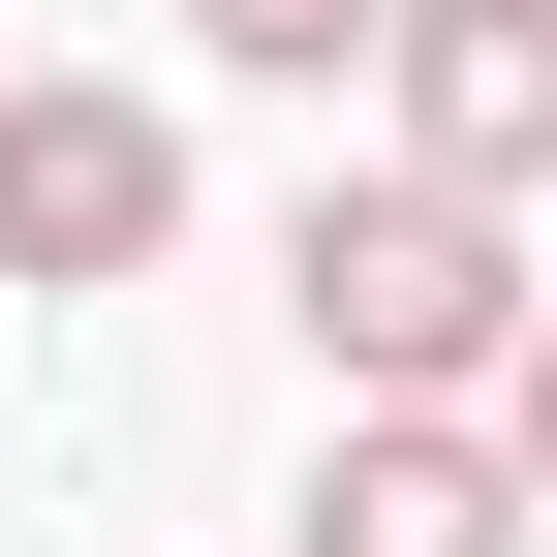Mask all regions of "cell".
Masks as SVG:
<instances>
[{
	"label": "cell",
	"mask_w": 557,
	"mask_h": 557,
	"mask_svg": "<svg viewBox=\"0 0 557 557\" xmlns=\"http://www.w3.org/2000/svg\"><path fill=\"white\" fill-rule=\"evenodd\" d=\"M278 310H310V372H341V403H465V434H496V372L557 341V278H527V218H465V186L341 156L310 218H278Z\"/></svg>",
	"instance_id": "cell-1"
},
{
	"label": "cell",
	"mask_w": 557,
	"mask_h": 557,
	"mask_svg": "<svg viewBox=\"0 0 557 557\" xmlns=\"http://www.w3.org/2000/svg\"><path fill=\"white\" fill-rule=\"evenodd\" d=\"M156 248H186V124L94 94V62H32V94H0V278H32V310H124Z\"/></svg>",
	"instance_id": "cell-2"
},
{
	"label": "cell",
	"mask_w": 557,
	"mask_h": 557,
	"mask_svg": "<svg viewBox=\"0 0 557 557\" xmlns=\"http://www.w3.org/2000/svg\"><path fill=\"white\" fill-rule=\"evenodd\" d=\"M372 156H403V186H465V218H527V186H557V0H403Z\"/></svg>",
	"instance_id": "cell-3"
},
{
	"label": "cell",
	"mask_w": 557,
	"mask_h": 557,
	"mask_svg": "<svg viewBox=\"0 0 557 557\" xmlns=\"http://www.w3.org/2000/svg\"><path fill=\"white\" fill-rule=\"evenodd\" d=\"M527 527L557 496L465 434V403H341V434H310V557H527Z\"/></svg>",
	"instance_id": "cell-4"
},
{
	"label": "cell",
	"mask_w": 557,
	"mask_h": 557,
	"mask_svg": "<svg viewBox=\"0 0 557 557\" xmlns=\"http://www.w3.org/2000/svg\"><path fill=\"white\" fill-rule=\"evenodd\" d=\"M186 62H248V94H372L403 0H186Z\"/></svg>",
	"instance_id": "cell-5"
},
{
	"label": "cell",
	"mask_w": 557,
	"mask_h": 557,
	"mask_svg": "<svg viewBox=\"0 0 557 557\" xmlns=\"http://www.w3.org/2000/svg\"><path fill=\"white\" fill-rule=\"evenodd\" d=\"M496 465H527V496H557V341H527V372H496Z\"/></svg>",
	"instance_id": "cell-6"
}]
</instances>
